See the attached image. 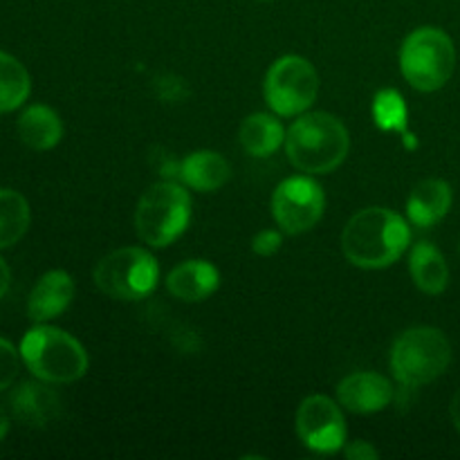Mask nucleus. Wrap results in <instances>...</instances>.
<instances>
[{
  "instance_id": "nucleus-1",
  "label": "nucleus",
  "mask_w": 460,
  "mask_h": 460,
  "mask_svg": "<svg viewBox=\"0 0 460 460\" xmlns=\"http://www.w3.org/2000/svg\"><path fill=\"white\" fill-rule=\"evenodd\" d=\"M409 223L386 207H367L346 223L341 234L344 256L362 270H385L409 250Z\"/></svg>"
},
{
  "instance_id": "nucleus-2",
  "label": "nucleus",
  "mask_w": 460,
  "mask_h": 460,
  "mask_svg": "<svg viewBox=\"0 0 460 460\" xmlns=\"http://www.w3.org/2000/svg\"><path fill=\"white\" fill-rule=\"evenodd\" d=\"M349 148V130L331 112H304L286 133L288 160L301 173H331L346 160Z\"/></svg>"
},
{
  "instance_id": "nucleus-3",
  "label": "nucleus",
  "mask_w": 460,
  "mask_h": 460,
  "mask_svg": "<svg viewBox=\"0 0 460 460\" xmlns=\"http://www.w3.org/2000/svg\"><path fill=\"white\" fill-rule=\"evenodd\" d=\"M21 358L27 371L48 385H70L88 371V353L84 346L70 332L45 323L25 332Z\"/></svg>"
},
{
  "instance_id": "nucleus-4",
  "label": "nucleus",
  "mask_w": 460,
  "mask_h": 460,
  "mask_svg": "<svg viewBox=\"0 0 460 460\" xmlns=\"http://www.w3.org/2000/svg\"><path fill=\"white\" fill-rule=\"evenodd\" d=\"M389 364L398 385L418 389L447 371L452 364V344L438 328H409L391 346Z\"/></svg>"
},
{
  "instance_id": "nucleus-5",
  "label": "nucleus",
  "mask_w": 460,
  "mask_h": 460,
  "mask_svg": "<svg viewBox=\"0 0 460 460\" xmlns=\"http://www.w3.org/2000/svg\"><path fill=\"white\" fill-rule=\"evenodd\" d=\"M456 48L440 27H418L400 48L402 76L420 93L440 90L454 75Z\"/></svg>"
},
{
  "instance_id": "nucleus-6",
  "label": "nucleus",
  "mask_w": 460,
  "mask_h": 460,
  "mask_svg": "<svg viewBox=\"0 0 460 460\" xmlns=\"http://www.w3.org/2000/svg\"><path fill=\"white\" fill-rule=\"evenodd\" d=\"M191 220V196L178 182H157L139 198L135 211L137 236L151 247H169Z\"/></svg>"
},
{
  "instance_id": "nucleus-7",
  "label": "nucleus",
  "mask_w": 460,
  "mask_h": 460,
  "mask_svg": "<svg viewBox=\"0 0 460 460\" xmlns=\"http://www.w3.org/2000/svg\"><path fill=\"white\" fill-rule=\"evenodd\" d=\"M160 279V265L142 247H121L103 256L94 268V283L115 301H139L151 295Z\"/></svg>"
},
{
  "instance_id": "nucleus-8",
  "label": "nucleus",
  "mask_w": 460,
  "mask_h": 460,
  "mask_svg": "<svg viewBox=\"0 0 460 460\" xmlns=\"http://www.w3.org/2000/svg\"><path fill=\"white\" fill-rule=\"evenodd\" d=\"M270 111L279 117H299L317 102L319 75L313 63L296 54L277 58L263 81Z\"/></svg>"
},
{
  "instance_id": "nucleus-9",
  "label": "nucleus",
  "mask_w": 460,
  "mask_h": 460,
  "mask_svg": "<svg viewBox=\"0 0 460 460\" xmlns=\"http://www.w3.org/2000/svg\"><path fill=\"white\" fill-rule=\"evenodd\" d=\"M326 211V193L317 180L308 175L288 178L274 189L272 216L283 234L310 232Z\"/></svg>"
},
{
  "instance_id": "nucleus-10",
  "label": "nucleus",
  "mask_w": 460,
  "mask_h": 460,
  "mask_svg": "<svg viewBox=\"0 0 460 460\" xmlns=\"http://www.w3.org/2000/svg\"><path fill=\"white\" fill-rule=\"evenodd\" d=\"M296 436L317 454H335L346 445V420L340 404L326 395H310L296 411Z\"/></svg>"
},
{
  "instance_id": "nucleus-11",
  "label": "nucleus",
  "mask_w": 460,
  "mask_h": 460,
  "mask_svg": "<svg viewBox=\"0 0 460 460\" xmlns=\"http://www.w3.org/2000/svg\"><path fill=\"white\" fill-rule=\"evenodd\" d=\"M337 398L344 409L353 413H377L394 400V385L380 373H350L337 386Z\"/></svg>"
},
{
  "instance_id": "nucleus-12",
  "label": "nucleus",
  "mask_w": 460,
  "mask_h": 460,
  "mask_svg": "<svg viewBox=\"0 0 460 460\" xmlns=\"http://www.w3.org/2000/svg\"><path fill=\"white\" fill-rule=\"evenodd\" d=\"M9 409L18 422L43 429L58 418L61 400H58L57 391L49 389L48 382H21L9 394Z\"/></svg>"
},
{
  "instance_id": "nucleus-13",
  "label": "nucleus",
  "mask_w": 460,
  "mask_h": 460,
  "mask_svg": "<svg viewBox=\"0 0 460 460\" xmlns=\"http://www.w3.org/2000/svg\"><path fill=\"white\" fill-rule=\"evenodd\" d=\"M75 299V281L63 270H49L36 281L27 301V317L34 323H45L57 319L67 310Z\"/></svg>"
},
{
  "instance_id": "nucleus-14",
  "label": "nucleus",
  "mask_w": 460,
  "mask_h": 460,
  "mask_svg": "<svg viewBox=\"0 0 460 460\" xmlns=\"http://www.w3.org/2000/svg\"><path fill=\"white\" fill-rule=\"evenodd\" d=\"M220 286V272L214 263L205 259H191L171 270L166 277V290L180 301L200 304L209 299Z\"/></svg>"
},
{
  "instance_id": "nucleus-15",
  "label": "nucleus",
  "mask_w": 460,
  "mask_h": 460,
  "mask_svg": "<svg viewBox=\"0 0 460 460\" xmlns=\"http://www.w3.org/2000/svg\"><path fill=\"white\" fill-rule=\"evenodd\" d=\"M454 202L452 187L440 178L420 180L407 198V218L416 227L427 229L438 225L449 214Z\"/></svg>"
},
{
  "instance_id": "nucleus-16",
  "label": "nucleus",
  "mask_w": 460,
  "mask_h": 460,
  "mask_svg": "<svg viewBox=\"0 0 460 460\" xmlns=\"http://www.w3.org/2000/svg\"><path fill=\"white\" fill-rule=\"evenodd\" d=\"M232 178V166L220 153L196 151L180 162V180L193 191H218Z\"/></svg>"
},
{
  "instance_id": "nucleus-17",
  "label": "nucleus",
  "mask_w": 460,
  "mask_h": 460,
  "mask_svg": "<svg viewBox=\"0 0 460 460\" xmlns=\"http://www.w3.org/2000/svg\"><path fill=\"white\" fill-rule=\"evenodd\" d=\"M18 137L31 151H49L57 146L63 137V121L57 111L43 103L25 108L18 117Z\"/></svg>"
},
{
  "instance_id": "nucleus-18",
  "label": "nucleus",
  "mask_w": 460,
  "mask_h": 460,
  "mask_svg": "<svg viewBox=\"0 0 460 460\" xmlns=\"http://www.w3.org/2000/svg\"><path fill=\"white\" fill-rule=\"evenodd\" d=\"M409 272L418 290L425 295H443L449 286V265L443 252L431 243L422 241L411 247L409 254Z\"/></svg>"
},
{
  "instance_id": "nucleus-19",
  "label": "nucleus",
  "mask_w": 460,
  "mask_h": 460,
  "mask_svg": "<svg viewBox=\"0 0 460 460\" xmlns=\"http://www.w3.org/2000/svg\"><path fill=\"white\" fill-rule=\"evenodd\" d=\"M241 146L252 157L274 155L286 144V128H283L279 115L270 112H254L245 117L241 124Z\"/></svg>"
},
{
  "instance_id": "nucleus-20",
  "label": "nucleus",
  "mask_w": 460,
  "mask_h": 460,
  "mask_svg": "<svg viewBox=\"0 0 460 460\" xmlns=\"http://www.w3.org/2000/svg\"><path fill=\"white\" fill-rule=\"evenodd\" d=\"M373 121L385 133H398L409 151L418 148L416 135L409 133V108L402 94L394 88H385L373 97Z\"/></svg>"
},
{
  "instance_id": "nucleus-21",
  "label": "nucleus",
  "mask_w": 460,
  "mask_h": 460,
  "mask_svg": "<svg viewBox=\"0 0 460 460\" xmlns=\"http://www.w3.org/2000/svg\"><path fill=\"white\" fill-rule=\"evenodd\" d=\"M31 211L25 196L13 189H0V250L16 245L30 229Z\"/></svg>"
},
{
  "instance_id": "nucleus-22",
  "label": "nucleus",
  "mask_w": 460,
  "mask_h": 460,
  "mask_svg": "<svg viewBox=\"0 0 460 460\" xmlns=\"http://www.w3.org/2000/svg\"><path fill=\"white\" fill-rule=\"evenodd\" d=\"M31 79L27 67L12 54L0 49V112H12L27 102Z\"/></svg>"
},
{
  "instance_id": "nucleus-23",
  "label": "nucleus",
  "mask_w": 460,
  "mask_h": 460,
  "mask_svg": "<svg viewBox=\"0 0 460 460\" xmlns=\"http://www.w3.org/2000/svg\"><path fill=\"white\" fill-rule=\"evenodd\" d=\"M21 349L0 337V391L9 389L21 371Z\"/></svg>"
},
{
  "instance_id": "nucleus-24",
  "label": "nucleus",
  "mask_w": 460,
  "mask_h": 460,
  "mask_svg": "<svg viewBox=\"0 0 460 460\" xmlns=\"http://www.w3.org/2000/svg\"><path fill=\"white\" fill-rule=\"evenodd\" d=\"M283 245V232H277V229H261L259 234L252 241V250L259 256H272L281 250Z\"/></svg>"
},
{
  "instance_id": "nucleus-25",
  "label": "nucleus",
  "mask_w": 460,
  "mask_h": 460,
  "mask_svg": "<svg viewBox=\"0 0 460 460\" xmlns=\"http://www.w3.org/2000/svg\"><path fill=\"white\" fill-rule=\"evenodd\" d=\"M344 456L350 460H377L380 452L367 440H355V443L344 445Z\"/></svg>"
},
{
  "instance_id": "nucleus-26",
  "label": "nucleus",
  "mask_w": 460,
  "mask_h": 460,
  "mask_svg": "<svg viewBox=\"0 0 460 460\" xmlns=\"http://www.w3.org/2000/svg\"><path fill=\"white\" fill-rule=\"evenodd\" d=\"M9 281H12V272H9V265L0 259V299L7 295Z\"/></svg>"
},
{
  "instance_id": "nucleus-27",
  "label": "nucleus",
  "mask_w": 460,
  "mask_h": 460,
  "mask_svg": "<svg viewBox=\"0 0 460 460\" xmlns=\"http://www.w3.org/2000/svg\"><path fill=\"white\" fill-rule=\"evenodd\" d=\"M449 416H452L454 427H456V431L460 434V389L454 394L452 404H449Z\"/></svg>"
},
{
  "instance_id": "nucleus-28",
  "label": "nucleus",
  "mask_w": 460,
  "mask_h": 460,
  "mask_svg": "<svg viewBox=\"0 0 460 460\" xmlns=\"http://www.w3.org/2000/svg\"><path fill=\"white\" fill-rule=\"evenodd\" d=\"M7 431H9V416H7V411L0 407V440L7 436Z\"/></svg>"
},
{
  "instance_id": "nucleus-29",
  "label": "nucleus",
  "mask_w": 460,
  "mask_h": 460,
  "mask_svg": "<svg viewBox=\"0 0 460 460\" xmlns=\"http://www.w3.org/2000/svg\"><path fill=\"white\" fill-rule=\"evenodd\" d=\"M458 252H460V245H458Z\"/></svg>"
}]
</instances>
